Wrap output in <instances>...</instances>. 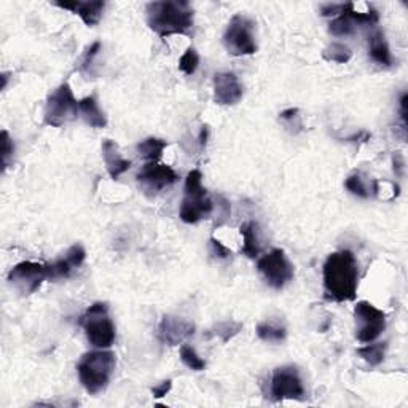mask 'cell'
Wrapping results in <instances>:
<instances>
[{
	"instance_id": "cell-15",
	"label": "cell",
	"mask_w": 408,
	"mask_h": 408,
	"mask_svg": "<svg viewBox=\"0 0 408 408\" xmlns=\"http://www.w3.org/2000/svg\"><path fill=\"white\" fill-rule=\"evenodd\" d=\"M86 258V250L81 244H73V246L67 250L63 258H59L54 263H50V281L56 280H66L72 275V271L81 267Z\"/></svg>"
},
{
	"instance_id": "cell-12",
	"label": "cell",
	"mask_w": 408,
	"mask_h": 408,
	"mask_svg": "<svg viewBox=\"0 0 408 408\" xmlns=\"http://www.w3.org/2000/svg\"><path fill=\"white\" fill-rule=\"evenodd\" d=\"M136 180H138L144 192L160 193L165 188L174 185L179 180V175L171 166L152 161L144 165V168L136 175Z\"/></svg>"
},
{
	"instance_id": "cell-23",
	"label": "cell",
	"mask_w": 408,
	"mask_h": 408,
	"mask_svg": "<svg viewBox=\"0 0 408 408\" xmlns=\"http://www.w3.org/2000/svg\"><path fill=\"white\" fill-rule=\"evenodd\" d=\"M257 337L267 343H281L287 337V330L282 325H276L273 322H260L257 325Z\"/></svg>"
},
{
	"instance_id": "cell-22",
	"label": "cell",
	"mask_w": 408,
	"mask_h": 408,
	"mask_svg": "<svg viewBox=\"0 0 408 408\" xmlns=\"http://www.w3.org/2000/svg\"><path fill=\"white\" fill-rule=\"evenodd\" d=\"M352 5L355 4H348V9H346V11L342 13L340 16H337L329 24V32L333 37H348L356 32V21L350 15V10Z\"/></svg>"
},
{
	"instance_id": "cell-38",
	"label": "cell",
	"mask_w": 408,
	"mask_h": 408,
	"mask_svg": "<svg viewBox=\"0 0 408 408\" xmlns=\"http://www.w3.org/2000/svg\"><path fill=\"white\" fill-rule=\"evenodd\" d=\"M208 138H209V128L208 126H201V131H200V141H198V144H200V148L203 151L204 147H206L208 144Z\"/></svg>"
},
{
	"instance_id": "cell-17",
	"label": "cell",
	"mask_w": 408,
	"mask_h": 408,
	"mask_svg": "<svg viewBox=\"0 0 408 408\" xmlns=\"http://www.w3.org/2000/svg\"><path fill=\"white\" fill-rule=\"evenodd\" d=\"M102 158H104L108 175H111L113 180H117L120 175H123L128 169L131 168V161L121 156V153L118 152L117 142L111 139H106L102 142Z\"/></svg>"
},
{
	"instance_id": "cell-20",
	"label": "cell",
	"mask_w": 408,
	"mask_h": 408,
	"mask_svg": "<svg viewBox=\"0 0 408 408\" xmlns=\"http://www.w3.org/2000/svg\"><path fill=\"white\" fill-rule=\"evenodd\" d=\"M78 106H80V115L83 117L86 125H90L91 128L96 129H104L107 126V118L104 112L101 111L96 96L83 98L81 101H78Z\"/></svg>"
},
{
	"instance_id": "cell-5",
	"label": "cell",
	"mask_w": 408,
	"mask_h": 408,
	"mask_svg": "<svg viewBox=\"0 0 408 408\" xmlns=\"http://www.w3.org/2000/svg\"><path fill=\"white\" fill-rule=\"evenodd\" d=\"M78 324L85 330V335L94 348L107 350L111 348L115 342V324L108 316V305L96 302L88 308L83 316L80 317Z\"/></svg>"
},
{
	"instance_id": "cell-34",
	"label": "cell",
	"mask_w": 408,
	"mask_h": 408,
	"mask_svg": "<svg viewBox=\"0 0 408 408\" xmlns=\"http://www.w3.org/2000/svg\"><path fill=\"white\" fill-rule=\"evenodd\" d=\"M210 249H213V255L217 258H230L233 255V253L227 246H223L219 240H215V238H210Z\"/></svg>"
},
{
	"instance_id": "cell-18",
	"label": "cell",
	"mask_w": 408,
	"mask_h": 408,
	"mask_svg": "<svg viewBox=\"0 0 408 408\" xmlns=\"http://www.w3.org/2000/svg\"><path fill=\"white\" fill-rule=\"evenodd\" d=\"M369 53H370V58L379 66L391 67L394 64V58L391 54L389 44H387L384 32L382 31H375L369 37Z\"/></svg>"
},
{
	"instance_id": "cell-19",
	"label": "cell",
	"mask_w": 408,
	"mask_h": 408,
	"mask_svg": "<svg viewBox=\"0 0 408 408\" xmlns=\"http://www.w3.org/2000/svg\"><path fill=\"white\" fill-rule=\"evenodd\" d=\"M243 236V249L241 253L249 258H257L260 255L262 244H260V231H258V223L254 220L244 222L241 228Z\"/></svg>"
},
{
	"instance_id": "cell-24",
	"label": "cell",
	"mask_w": 408,
	"mask_h": 408,
	"mask_svg": "<svg viewBox=\"0 0 408 408\" xmlns=\"http://www.w3.org/2000/svg\"><path fill=\"white\" fill-rule=\"evenodd\" d=\"M322 58L327 61V63H337V64H346L350 63L352 58V51L348 45L340 44V42H332L327 45L322 51Z\"/></svg>"
},
{
	"instance_id": "cell-9",
	"label": "cell",
	"mask_w": 408,
	"mask_h": 408,
	"mask_svg": "<svg viewBox=\"0 0 408 408\" xmlns=\"http://www.w3.org/2000/svg\"><path fill=\"white\" fill-rule=\"evenodd\" d=\"M50 280V265L37 262H19L10 270L9 282L21 295H32Z\"/></svg>"
},
{
	"instance_id": "cell-33",
	"label": "cell",
	"mask_w": 408,
	"mask_h": 408,
	"mask_svg": "<svg viewBox=\"0 0 408 408\" xmlns=\"http://www.w3.org/2000/svg\"><path fill=\"white\" fill-rule=\"evenodd\" d=\"M348 9V4H327L321 6L322 16H340Z\"/></svg>"
},
{
	"instance_id": "cell-39",
	"label": "cell",
	"mask_w": 408,
	"mask_h": 408,
	"mask_svg": "<svg viewBox=\"0 0 408 408\" xmlns=\"http://www.w3.org/2000/svg\"><path fill=\"white\" fill-rule=\"evenodd\" d=\"M6 80H9V76H6V73H2V90H5Z\"/></svg>"
},
{
	"instance_id": "cell-14",
	"label": "cell",
	"mask_w": 408,
	"mask_h": 408,
	"mask_svg": "<svg viewBox=\"0 0 408 408\" xmlns=\"http://www.w3.org/2000/svg\"><path fill=\"white\" fill-rule=\"evenodd\" d=\"M243 85L233 72L214 76V102L219 106H236L243 99Z\"/></svg>"
},
{
	"instance_id": "cell-6",
	"label": "cell",
	"mask_w": 408,
	"mask_h": 408,
	"mask_svg": "<svg viewBox=\"0 0 408 408\" xmlns=\"http://www.w3.org/2000/svg\"><path fill=\"white\" fill-rule=\"evenodd\" d=\"M254 21L244 15H235L223 34V45L231 56H253L257 53Z\"/></svg>"
},
{
	"instance_id": "cell-1",
	"label": "cell",
	"mask_w": 408,
	"mask_h": 408,
	"mask_svg": "<svg viewBox=\"0 0 408 408\" xmlns=\"http://www.w3.org/2000/svg\"><path fill=\"white\" fill-rule=\"evenodd\" d=\"M324 289L327 298L343 303L356 298L359 287V265L351 250H338L327 257L322 267Z\"/></svg>"
},
{
	"instance_id": "cell-32",
	"label": "cell",
	"mask_w": 408,
	"mask_h": 408,
	"mask_svg": "<svg viewBox=\"0 0 408 408\" xmlns=\"http://www.w3.org/2000/svg\"><path fill=\"white\" fill-rule=\"evenodd\" d=\"M0 144H2V151H0L2 152V171L5 173V169L9 168L10 156L15 153V144H13L10 134L6 131H2V134H0Z\"/></svg>"
},
{
	"instance_id": "cell-2",
	"label": "cell",
	"mask_w": 408,
	"mask_h": 408,
	"mask_svg": "<svg viewBox=\"0 0 408 408\" xmlns=\"http://www.w3.org/2000/svg\"><path fill=\"white\" fill-rule=\"evenodd\" d=\"M147 24L160 37L187 34L193 27L195 11L185 0L178 2H151L146 6Z\"/></svg>"
},
{
	"instance_id": "cell-4",
	"label": "cell",
	"mask_w": 408,
	"mask_h": 408,
	"mask_svg": "<svg viewBox=\"0 0 408 408\" xmlns=\"http://www.w3.org/2000/svg\"><path fill=\"white\" fill-rule=\"evenodd\" d=\"M214 210V203L208 196V190L203 187V174L200 169H192L187 174L183 187V200L180 204V220L195 225L206 219Z\"/></svg>"
},
{
	"instance_id": "cell-30",
	"label": "cell",
	"mask_w": 408,
	"mask_h": 408,
	"mask_svg": "<svg viewBox=\"0 0 408 408\" xmlns=\"http://www.w3.org/2000/svg\"><path fill=\"white\" fill-rule=\"evenodd\" d=\"M280 120L284 123L285 128H289L292 133H298L302 131V120H300V108L297 107H290L285 108L280 113Z\"/></svg>"
},
{
	"instance_id": "cell-16",
	"label": "cell",
	"mask_w": 408,
	"mask_h": 408,
	"mask_svg": "<svg viewBox=\"0 0 408 408\" xmlns=\"http://www.w3.org/2000/svg\"><path fill=\"white\" fill-rule=\"evenodd\" d=\"M53 5L59 6L63 10H69L72 13H76L81 18L88 27L96 26L101 18L102 13L106 9V2L102 0H93V2H80V0H72V2H53Z\"/></svg>"
},
{
	"instance_id": "cell-7",
	"label": "cell",
	"mask_w": 408,
	"mask_h": 408,
	"mask_svg": "<svg viewBox=\"0 0 408 408\" xmlns=\"http://www.w3.org/2000/svg\"><path fill=\"white\" fill-rule=\"evenodd\" d=\"M80 115V106L72 93L69 83H63L56 91L50 94L45 106V123L53 128H61L66 123L77 120Z\"/></svg>"
},
{
	"instance_id": "cell-11",
	"label": "cell",
	"mask_w": 408,
	"mask_h": 408,
	"mask_svg": "<svg viewBox=\"0 0 408 408\" xmlns=\"http://www.w3.org/2000/svg\"><path fill=\"white\" fill-rule=\"evenodd\" d=\"M356 337L360 343H373L386 329V312L370 302H357L355 308Z\"/></svg>"
},
{
	"instance_id": "cell-3",
	"label": "cell",
	"mask_w": 408,
	"mask_h": 408,
	"mask_svg": "<svg viewBox=\"0 0 408 408\" xmlns=\"http://www.w3.org/2000/svg\"><path fill=\"white\" fill-rule=\"evenodd\" d=\"M115 370V355L112 351H91L81 356L77 373L81 386L91 396L102 392L111 383Z\"/></svg>"
},
{
	"instance_id": "cell-21",
	"label": "cell",
	"mask_w": 408,
	"mask_h": 408,
	"mask_svg": "<svg viewBox=\"0 0 408 408\" xmlns=\"http://www.w3.org/2000/svg\"><path fill=\"white\" fill-rule=\"evenodd\" d=\"M168 147V142L158 139V138H148L141 141L138 146H136V152L141 156L142 160H147V161H158L163 152H165V148Z\"/></svg>"
},
{
	"instance_id": "cell-36",
	"label": "cell",
	"mask_w": 408,
	"mask_h": 408,
	"mask_svg": "<svg viewBox=\"0 0 408 408\" xmlns=\"http://www.w3.org/2000/svg\"><path fill=\"white\" fill-rule=\"evenodd\" d=\"M217 201H219V204H217V206L220 208V213H219V223H217V225H222L223 222H225L228 217H230V213H231V209H230V204H228V201L223 198L222 195H219L217 196Z\"/></svg>"
},
{
	"instance_id": "cell-25",
	"label": "cell",
	"mask_w": 408,
	"mask_h": 408,
	"mask_svg": "<svg viewBox=\"0 0 408 408\" xmlns=\"http://www.w3.org/2000/svg\"><path fill=\"white\" fill-rule=\"evenodd\" d=\"M386 350L387 343H367L364 348L357 350V355L362 357L367 364H370L372 367H377L379 364H383V360L386 357Z\"/></svg>"
},
{
	"instance_id": "cell-35",
	"label": "cell",
	"mask_w": 408,
	"mask_h": 408,
	"mask_svg": "<svg viewBox=\"0 0 408 408\" xmlns=\"http://www.w3.org/2000/svg\"><path fill=\"white\" fill-rule=\"evenodd\" d=\"M171 389H173V382L171 379H165V382L160 383L158 386L152 387V396L155 399H163Z\"/></svg>"
},
{
	"instance_id": "cell-13",
	"label": "cell",
	"mask_w": 408,
	"mask_h": 408,
	"mask_svg": "<svg viewBox=\"0 0 408 408\" xmlns=\"http://www.w3.org/2000/svg\"><path fill=\"white\" fill-rule=\"evenodd\" d=\"M195 335V324L178 316H163L156 330V337L166 346H179Z\"/></svg>"
},
{
	"instance_id": "cell-26",
	"label": "cell",
	"mask_w": 408,
	"mask_h": 408,
	"mask_svg": "<svg viewBox=\"0 0 408 408\" xmlns=\"http://www.w3.org/2000/svg\"><path fill=\"white\" fill-rule=\"evenodd\" d=\"M243 324L235 321H223L214 325L213 329L208 330V337H219L223 343H228L231 338L236 337L241 332Z\"/></svg>"
},
{
	"instance_id": "cell-28",
	"label": "cell",
	"mask_w": 408,
	"mask_h": 408,
	"mask_svg": "<svg viewBox=\"0 0 408 408\" xmlns=\"http://www.w3.org/2000/svg\"><path fill=\"white\" fill-rule=\"evenodd\" d=\"M101 46L102 44L99 42V40H96V42H93L85 50V53L81 54L80 63H78V71L81 73H85V76H90V77L93 76V63H94V58H96L98 53L101 51Z\"/></svg>"
},
{
	"instance_id": "cell-27",
	"label": "cell",
	"mask_w": 408,
	"mask_h": 408,
	"mask_svg": "<svg viewBox=\"0 0 408 408\" xmlns=\"http://www.w3.org/2000/svg\"><path fill=\"white\" fill-rule=\"evenodd\" d=\"M180 359H182V362L193 372H203L204 369H206V360L201 359L198 356V352H196L192 346H188V345L180 346Z\"/></svg>"
},
{
	"instance_id": "cell-10",
	"label": "cell",
	"mask_w": 408,
	"mask_h": 408,
	"mask_svg": "<svg viewBox=\"0 0 408 408\" xmlns=\"http://www.w3.org/2000/svg\"><path fill=\"white\" fill-rule=\"evenodd\" d=\"M270 396L275 400V402L305 399L303 379L297 367L282 365V367H277V369H275L273 375H271Z\"/></svg>"
},
{
	"instance_id": "cell-31",
	"label": "cell",
	"mask_w": 408,
	"mask_h": 408,
	"mask_svg": "<svg viewBox=\"0 0 408 408\" xmlns=\"http://www.w3.org/2000/svg\"><path fill=\"white\" fill-rule=\"evenodd\" d=\"M345 187L350 193H352L355 196H359V198H369L370 196V192L367 190L365 183H364V179L360 178V174H357V173L350 175V178L346 179Z\"/></svg>"
},
{
	"instance_id": "cell-29",
	"label": "cell",
	"mask_w": 408,
	"mask_h": 408,
	"mask_svg": "<svg viewBox=\"0 0 408 408\" xmlns=\"http://www.w3.org/2000/svg\"><path fill=\"white\" fill-rule=\"evenodd\" d=\"M200 66V54L195 49H187L179 59V69L185 76H193Z\"/></svg>"
},
{
	"instance_id": "cell-37",
	"label": "cell",
	"mask_w": 408,
	"mask_h": 408,
	"mask_svg": "<svg viewBox=\"0 0 408 408\" xmlns=\"http://www.w3.org/2000/svg\"><path fill=\"white\" fill-rule=\"evenodd\" d=\"M407 102H408V94L404 93L402 96H400V101H399V112H400V120H402L404 129H407V115H408Z\"/></svg>"
},
{
	"instance_id": "cell-8",
	"label": "cell",
	"mask_w": 408,
	"mask_h": 408,
	"mask_svg": "<svg viewBox=\"0 0 408 408\" xmlns=\"http://www.w3.org/2000/svg\"><path fill=\"white\" fill-rule=\"evenodd\" d=\"M257 270L271 289L281 290L294 280V265L282 249H271L257 262Z\"/></svg>"
}]
</instances>
